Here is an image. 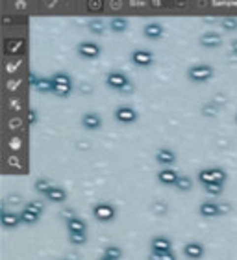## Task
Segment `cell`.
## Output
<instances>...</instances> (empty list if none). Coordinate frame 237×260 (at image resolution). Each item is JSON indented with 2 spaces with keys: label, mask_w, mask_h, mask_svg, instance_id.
<instances>
[{
  "label": "cell",
  "mask_w": 237,
  "mask_h": 260,
  "mask_svg": "<svg viewBox=\"0 0 237 260\" xmlns=\"http://www.w3.org/2000/svg\"><path fill=\"white\" fill-rule=\"evenodd\" d=\"M215 75V67L209 65V63H193L187 67V78L191 82H197V84H204L207 80H211Z\"/></svg>",
  "instance_id": "1"
},
{
  "label": "cell",
  "mask_w": 237,
  "mask_h": 260,
  "mask_svg": "<svg viewBox=\"0 0 237 260\" xmlns=\"http://www.w3.org/2000/svg\"><path fill=\"white\" fill-rule=\"evenodd\" d=\"M52 93L54 95H58V97H69L70 91H72V80H70L69 73H65V71H58V73H54L52 77Z\"/></svg>",
  "instance_id": "2"
},
{
  "label": "cell",
  "mask_w": 237,
  "mask_h": 260,
  "mask_svg": "<svg viewBox=\"0 0 237 260\" xmlns=\"http://www.w3.org/2000/svg\"><path fill=\"white\" fill-rule=\"evenodd\" d=\"M226 178H228V175L222 168H204L197 173V180L202 186H206V184H224Z\"/></svg>",
  "instance_id": "3"
},
{
  "label": "cell",
  "mask_w": 237,
  "mask_h": 260,
  "mask_svg": "<svg viewBox=\"0 0 237 260\" xmlns=\"http://www.w3.org/2000/svg\"><path fill=\"white\" fill-rule=\"evenodd\" d=\"M93 216H95V219H99V221H113L115 216H117V210H115V207L111 205V203H106V201H100V203H97L95 207H93Z\"/></svg>",
  "instance_id": "4"
},
{
  "label": "cell",
  "mask_w": 237,
  "mask_h": 260,
  "mask_svg": "<svg viewBox=\"0 0 237 260\" xmlns=\"http://www.w3.org/2000/svg\"><path fill=\"white\" fill-rule=\"evenodd\" d=\"M76 52L80 54L82 58L95 60V58H99L100 52H102V46H100L97 41H89V39H85V41H80V43H78Z\"/></svg>",
  "instance_id": "5"
},
{
  "label": "cell",
  "mask_w": 237,
  "mask_h": 260,
  "mask_svg": "<svg viewBox=\"0 0 237 260\" xmlns=\"http://www.w3.org/2000/svg\"><path fill=\"white\" fill-rule=\"evenodd\" d=\"M130 60L137 67H150L154 63V52L148 48H134L130 52Z\"/></svg>",
  "instance_id": "6"
},
{
  "label": "cell",
  "mask_w": 237,
  "mask_h": 260,
  "mask_svg": "<svg viewBox=\"0 0 237 260\" xmlns=\"http://www.w3.org/2000/svg\"><path fill=\"white\" fill-rule=\"evenodd\" d=\"M132 80L126 75H124L123 71H109L106 75V84L107 87H111V89H117V91H123L126 86L130 84Z\"/></svg>",
  "instance_id": "7"
},
{
  "label": "cell",
  "mask_w": 237,
  "mask_h": 260,
  "mask_svg": "<svg viewBox=\"0 0 237 260\" xmlns=\"http://www.w3.org/2000/svg\"><path fill=\"white\" fill-rule=\"evenodd\" d=\"M113 117L119 123H123V125H132V123H135L139 119V114L132 106H128V104H123V106L115 108Z\"/></svg>",
  "instance_id": "8"
},
{
  "label": "cell",
  "mask_w": 237,
  "mask_h": 260,
  "mask_svg": "<svg viewBox=\"0 0 237 260\" xmlns=\"http://www.w3.org/2000/svg\"><path fill=\"white\" fill-rule=\"evenodd\" d=\"M163 34H165V28H163V24L160 21H148V23L143 26V36L146 39H152V41H158V39L163 38Z\"/></svg>",
  "instance_id": "9"
},
{
  "label": "cell",
  "mask_w": 237,
  "mask_h": 260,
  "mask_svg": "<svg viewBox=\"0 0 237 260\" xmlns=\"http://www.w3.org/2000/svg\"><path fill=\"white\" fill-rule=\"evenodd\" d=\"M184 255L187 257V259L191 260H200L202 257H204V253H206V249H204V244L202 242H197V240H191V242H187V244L184 245Z\"/></svg>",
  "instance_id": "10"
},
{
  "label": "cell",
  "mask_w": 237,
  "mask_h": 260,
  "mask_svg": "<svg viewBox=\"0 0 237 260\" xmlns=\"http://www.w3.org/2000/svg\"><path fill=\"white\" fill-rule=\"evenodd\" d=\"M199 214L202 217H217V216L222 214L221 210V205L219 203H215V201H202L199 205Z\"/></svg>",
  "instance_id": "11"
},
{
  "label": "cell",
  "mask_w": 237,
  "mask_h": 260,
  "mask_svg": "<svg viewBox=\"0 0 237 260\" xmlns=\"http://www.w3.org/2000/svg\"><path fill=\"white\" fill-rule=\"evenodd\" d=\"M0 221H2L4 229H15V227H19L23 223L19 212H11V210H6V208L0 212Z\"/></svg>",
  "instance_id": "12"
},
{
  "label": "cell",
  "mask_w": 237,
  "mask_h": 260,
  "mask_svg": "<svg viewBox=\"0 0 237 260\" xmlns=\"http://www.w3.org/2000/svg\"><path fill=\"white\" fill-rule=\"evenodd\" d=\"M80 123H82V127H84L85 130H99L100 127H102V117H100L97 112H85V114L82 115Z\"/></svg>",
  "instance_id": "13"
},
{
  "label": "cell",
  "mask_w": 237,
  "mask_h": 260,
  "mask_svg": "<svg viewBox=\"0 0 237 260\" xmlns=\"http://www.w3.org/2000/svg\"><path fill=\"white\" fill-rule=\"evenodd\" d=\"M176 153L172 149H169V147H161L156 151V162L160 164V166H172L176 162Z\"/></svg>",
  "instance_id": "14"
},
{
  "label": "cell",
  "mask_w": 237,
  "mask_h": 260,
  "mask_svg": "<svg viewBox=\"0 0 237 260\" xmlns=\"http://www.w3.org/2000/svg\"><path fill=\"white\" fill-rule=\"evenodd\" d=\"M199 43L206 48H215L222 43V36L219 32H204L199 38Z\"/></svg>",
  "instance_id": "15"
},
{
  "label": "cell",
  "mask_w": 237,
  "mask_h": 260,
  "mask_svg": "<svg viewBox=\"0 0 237 260\" xmlns=\"http://www.w3.org/2000/svg\"><path fill=\"white\" fill-rule=\"evenodd\" d=\"M156 176H158V180H160L163 186H174L180 175H178L172 168H161Z\"/></svg>",
  "instance_id": "16"
},
{
  "label": "cell",
  "mask_w": 237,
  "mask_h": 260,
  "mask_svg": "<svg viewBox=\"0 0 237 260\" xmlns=\"http://www.w3.org/2000/svg\"><path fill=\"white\" fill-rule=\"evenodd\" d=\"M45 197L46 201H50V203H65V201H67V190L62 188V186H52Z\"/></svg>",
  "instance_id": "17"
},
{
  "label": "cell",
  "mask_w": 237,
  "mask_h": 260,
  "mask_svg": "<svg viewBox=\"0 0 237 260\" xmlns=\"http://www.w3.org/2000/svg\"><path fill=\"white\" fill-rule=\"evenodd\" d=\"M150 249L152 251H172V242L167 236H154L150 240Z\"/></svg>",
  "instance_id": "18"
},
{
  "label": "cell",
  "mask_w": 237,
  "mask_h": 260,
  "mask_svg": "<svg viewBox=\"0 0 237 260\" xmlns=\"http://www.w3.org/2000/svg\"><path fill=\"white\" fill-rule=\"evenodd\" d=\"M67 230H69V234H74V232H87V223H85V219H82V217L78 216L74 219L67 221Z\"/></svg>",
  "instance_id": "19"
},
{
  "label": "cell",
  "mask_w": 237,
  "mask_h": 260,
  "mask_svg": "<svg viewBox=\"0 0 237 260\" xmlns=\"http://www.w3.org/2000/svg\"><path fill=\"white\" fill-rule=\"evenodd\" d=\"M109 26V24H106L102 19H99V17H95V19H91L89 23H87V28H89V32H93L95 36H102L104 32H106V28Z\"/></svg>",
  "instance_id": "20"
},
{
  "label": "cell",
  "mask_w": 237,
  "mask_h": 260,
  "mask_svg": "<svg viewBox=\"0 0 237 260\" xmlns=\"http://www.w3.org/2000/svg\"><path fill=\"white\" fill-rule=\"evenodd\" d=\"M19 216H21V221H23L24 225H35V223L41 219V216L35 214V212H32V210H28L26 207L19 212Z\"/></svg>",
  "instance_id": "21"
},
{
  "label": "cell",
  "mask_w": 237,
  "mask_h": 260,
  "mask_svg": "<svg viewBox=\"0 0 237 260\" xmlns=\"http://www.w3.org/2000/svg\"><path fill=\"white\" fill-rule=\"evenodd\" d=\"M109 28L113 32H117V34H123V32L128 28V19H126V17H111Z\"/></svg>",
  "instance_id": "22"
},
{
  "label": "cell",
  "mask_w": 237,
  "mask_h": 260,
  "mask_svg": "<svg viewBox=\"0 0 237 260\" xmlns=\"http://www.w3.org/2000/svg\"><path fill=\"white\" fill-rule=\"evenodd\" d=\"M35 91L39 93H52V78L50 77H39L37 84L34 86Z\"/></svg>",
  "instance_id": "23"
},
{
  "label": "cell",
  "mask_w": 237,
  "mask_h": 260,
  "mask_svg": "<svg viewBox=\"0 0 237 260\" xmlns=\"http://www.w3.org/2000/svg\"><path fill=\"white\" fill-rule=\"evenodd\" d=\"M102 255L107 257V259H111V260H121V257H123V249H121L119 245L109 244L104 247V253H102Z\"/></svg>",
  "instance_id": "24"
},
{
  "label": "cell",
  "mask_w": 237,
  "mask_h": 260,
  "mask_svg": "<svg viewBox=\"0 0 237 260\" xmlns=\"http://www.w3.org/2000/svg\"><path fill=\"white\" fill-rule=\"evenodd\" d=\"M174 188L180 191H189L193 188V178L189 175H180L174 184Z\"/></svg>",
  "instance_id": "25"
},
{
  "label": "cell",
  "mask_w": 237,
  "mask_h": 260,
  "mask_svg": "<svg viewBox=\"0 0 237 260\" xmlns=\"http://www.w3.org/2000/svg\"><path fill=\"white\" fill-rule=\"evenodd\" d=\"M52 186H54L52 180H48V178H37V180H35V184H34V190L37 191V193H43V195H46V193H48V190H50Z\"/></svg>",
  "instance_id": "26"
},
{
  "label": "cell",
  "mask_w": 237,
  "mask_h": 260,
  "mask_svg": "<svg viewBox=\"0 0 237 260\" xmlns=\"http://www.w3.org/2000/svg\"><path fill=\"white\" fill-rule=\"evenodd\" d=\"M148 260H176V255L172 251H150Z\"/></svg>",
  "instance_id": "27"
},
{
  "label": "cell",
  "mask_w": 237,
  "mask_h": 260,
  "mask_svg": "<svg viewBox=\"0 0 237 260\" xmlns=\"http://www.w3.org/2000/svg\"><path fill=\"white\" fill-rule=\"evenodd\" d=\"M24 207L28 208V210H32V212H35V214H39V216H43V212L46 210L45 203H43V201H39V199H32L30 203H26Z\"/></svg>",
  "instance_id": "28"
},
{
  "label": "cell",
  "mask_w": 237,
  "mask_h": 260,
  "mask_svg": "<svg viewBox=\"0 0 237 260\" xmlns=\"http://www.w3.org/2000/svg\"><path fill=\"white\" fill-rule=\"evenodd\" d=\"M221 26L224 28V30H237V17L236 15H226L221 19Z\"/></svg>",
  "instance_id": "29"
},
{
  "label": "cell",
  "mask_w": 237,
  "mask_h": 260,
  "mask_svg": "<svg viewBox=\"0 0 237 260\" xmlns=\"http://www.w3.org/2000/svg\"><path fill=\"white\" fill-rule=\"evenodd\" d=\"M69 242L72 245H84L87 242V232H74L69 234Z\"/></svg>",
  "instance_id": "30"
},
{
  "label": "cell",
  "mask_w": 237,
  "mask_h": 260,
  "mask_svg": "<svg viewBox=\"0 0 237 260\" xmlns=\"http://www.w3.org/2000/svg\"><path fill=\"white\" fill-rule=\"evenodd\" d=\"M202 114L207 115V117H215V115L219 114V106H217L215 102H206V104L202 106Z\"/></svg>",
  "instance_id": "31"
},
{
  "label": "cell",
  "mask_w": 237,
  "mask_h": 260,
  "mask_svg": "<svg viewBox=\"0 0 237 260\" xmlns=\"http://www.w3.org/2000/svg\"><path fill=\"white\" fill-rule=\"evenodd\" d=\"M204 190H206V193H209V195H221L222 190H224V184H206Z\"/></svg>",
  "instance_id": "32"
},
{
  "label": "cell",
  "mask_w": 237,
  "mask_h": 260,
  "mask_svg": "<svg viewBox=\"0 0 237 260\" xmlns=\"http://www.w3.org/2000/svg\"><path fill=\"white\" fill-rule=\"evenodd\" d=\"M60 216H62L63 219H65V223L70 221V219H74V217H78L76 210H72V208H63L62 212H60Z\"/></svg>",
  "instance_id": "33"
},
{
  "label": "cell",
  "mask_w": 237,
  "mask_h": 260,
  "mask_svg": "<svg viewBox=\"0 0 237 260\" xmlns=\"http://www.w3.org/2000/svg\"><path fill=\"white\" fill-rule=\"evenodd\" d=\"M28 123H30V125H35V123H37V112H35V108H30V110H28Z\"/></svg>",
  "instance_id": "34"
},
{
  "label": "cell",
  "mask_w": 237,
  "mask_h": 260,
  "mask_svg": "<svg viewBox=\"0 0 237 260\" xmlns=\"http://www.w3.org/2000/svg\"><path fill=\"white\" fill-rule=\"evenodd\" d=\"M37 80H39L37 75H35L34 71H30V84H32V86H35V84H37Z\"/></svg>",
  "instance_id": "35"
},
{
  "label": "cell",
  "mask_w": 237,
  "mask_h": 260,
  "mask_svg": "<svg viewBox=\"0 0 237 260\" xmlns=\"http://www.w3.org/2000/svg\"><path fill=\"white\" fill-rule=\"evenodd\" d=\"M134 89H135V86H134V82H130V84L126 86V87H124V89H123L121 93H132Z\"/></svg>",
  "instance_id": "36"
},
{
  "label": "cell",
  "mask_w": 237,
  "mask_h": 260,
  "mask_svg": "<svg viewBox=\"0 0 237 260\" xmlns=\"http://www.w3.org/2000/svg\"><path fill=\"white\" fill-rule=\"evenodd\" d=\"M232 50H234V54H237V39L232 41Z\"/></svg>",
  "instance_id": "37"
},
{
  "label": "cell",
  "mask_w": 237,
  "mask_h": 260,
  "mask_svg": "<svg viewBox=\"0 0 237 260\" xmlns=\"http://www.w3.org/2000/svg\"><path fill=\"white\" fill-rule=\"evenodd\" d=\"M99 260H111V259H107V257H104V255H100Z\"/></svg>",
  "instance_id": "38"
},
{
  "label": "cell",
  "mask_w": 237,
  "mask_h": 260,
  "mask_svg": "<svg viewBox=\"0 0 237 260\" xmlns=\"http://www.w3.org/2000/svg\"><path fill=\"white\" fill-rule=\"evenodd\" d=\"M236 121H237V114H236Z\"/></svg>",
  "instance_id": "39"
},
{
  "label": "cell",
  "mask_w": 237,
  "mask_h": 260,
  "mask_svg": "<svg viewBox=\"0 0 237 260\" xmlns=\"http://www.w3.org/2000/svg\"><path fill=\"white\" fill-rule=\"evenodd\" d=\"M58 260H65V259H58Z\"/></svg>",
  "instance_id": "40"
}]
</instances>
